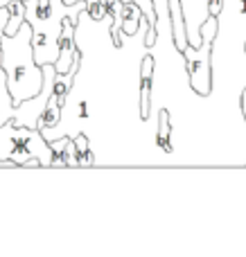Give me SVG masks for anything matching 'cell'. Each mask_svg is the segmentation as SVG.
Wrapping results in <instances>:
<instances>
[{"label": "cell", "instance_id": "cell-1", "mask_svg": "<svg viewBox=\"0 0 246 257\" xmlns=\"http://www.w3.org/2000/svg\"><path fill=\"white\" fill-rule=\"evenodd\" d=\"M0 68L7 77V88L14 106L34 97L43 86V68L34 61L32 27L21 23L16 34H0Z\"/></svg>", "mask_w": 246, "mask_h": 257}, {"label": "cell", "instance_id": "cell-2", "mask_svg": "<svg viewBox=\"0 0 246 257\" xmlns=\"http://www.w3.org/2000/svg\"><path fill=\"white\" fill-rule=\"evenodd\" d=\"M25 3V21L32 27V50L39 66L54 63L59 57V36H61L63 18L79 23V14L86 3L66 5L63 0H23Z\"/></svg>", "mask_w": 246, "mask_h": 257}, {"label": "cell", "instance_id": "cell-3", "mask_svg": "<svg viewBox=\"0 0 246 257\" xmlns=\"http://www.w3.org/2000/svg\"><path fill=\"white\" fill-rule=\"evenodd\" d=\"M32 156L41 160V167H52L54 151L39 128L16 126L12 120L0 124V167L3 163L25 167Z\"/></svg>", "mask_w": 246, "mask_h": 257}, {"label": "cell", "instance_id": "cell-4", "mask_svg": "<svg viewBox=\"0 0 246 257\" xmlns=\"http://www.w3.org/2000/svg\"><path fill=\"white\" fill-rule=\"evenodd\" d=\"M219 23L217 16H210L201 25V43L194 48L188 45L183 50V66L188 70V86L192 88V93H197L199 97H206L212 93V66H210V52H212V41L217 36Z\"/></svg>", "mask_w": 246, "mask_h": 257}, {"label": "cell", "instance_id": "cell-5", "mask_svg": "<svg viewBox=\"0 0 246 257\" xmlns=\"http://www.w3.org/2000/svg\"><path fill=\"white\" fill-rule=\"evenodd\" d=\"M208 3L210 0H179L183 27H185V39H188V45H194V48L201 43V25L210 18Z\"/></svg>", "mask_w": 246, "mask_h": 257}, {"label": "cell", "instance_id": "cell-6", "mask_svg": "<svg viewBox=\"0 0 246 257\" xmlns=\"http://www.w3.org/2000/svg\"><path fill=\"white\" fill-rule=\"evenodd\" d=\"M75 25L70 18H63L61 36H59V57L54 61V70L57 72H68L72 59L77 54V41H75Z\"/></svg>", "mask_w": 246, "mask_h": 257}, {"label": "cell", "instance_id": "cell-7", "mask_svg": "<svg viewBox=\"0 0 246 257\" xmlns=\"http://www.w3.org/2000/svg\"><path fill=\"white\" fill-rule=\"evenodd\" d=\"M154 68H156L154 54L143 57V63H140V117H143V120H149V115H152Z\"/></svg>", "mask_w": 246, "mask_h": 257}, {"label": "cell", "instance_id": "cell-8", "mask_svg": "<svg viewBox=\"0 0 246 257\" xmlns=\"http://www.w3.org/2000/svg\"><path fill=\"white\" fill-rule=\"evenodd\" d=\"M140 18H143V12H140L138 5L134 3H127L122 7V23H120V32L125 36H134L136 30L140 25Z\"/></svg>", "mask_w": 246, "mask_h": 257}, {"label": "cell", "instance_id": "cell-9", "mask_svg": "<svg viewBox=\"0 0 246 257\" xmlns=\"http://www.w3.org/2000/svg\"><path fill=\"white\" fill-rule=\"evenodd\" d=\"M156 140H158V147H161V149H167V151L174 149V142H172V115L167 111L158 115Z\"/></svg>", "mask_w": 246, "mask_h": 257}, {"label": "cell", "instance_id": "cell-10", "mask_svg": "<svg viewBox=\"0 0 246 257\" xmlns=\"http://www.w3.org/2000/svg\"><path fill=\"white\" fill-rule=\"evenodd\" d=\"M14 117V102L7 88V77H5L3 68H0V124L9 122Z\"/></svg>", "mask_w": 246, "mask_h": 257}, {"label": "cell", "instance_id": "cell-11", "mask_svg": "<svg viewBox=\"0 0 246 257\" xmlns=\"http://www.w3.org/2000/svg\"><path fill=\"white\" fill-rule=\"evenodd\" d=\"M7 7H9V21L0 34H16L21 23L25 21V3H23V0H12Z\"/></svg>", "mask_w": 246, "mask_h": 257}, {"label": "cell", "instance_id": "cell-12", "mask_svg": "<svg viewBox=\"0 0 246 257\" xmlns=\"http://www.w3.org/2000/svg\"><path fill=\"white\" fill-rule=\"evenodd\" d=\"M86 3V14H88L93 21H102L104 16H106V5L99 3V0H84Z\"/></svg>", "mask_w": 246, "mask_h": 257}, {"label": "cell", "instance_id": "cell-13", "mask_svg": "<svg viewBox=\"0 0 246 257\" xmlns=\"http://www.w3.org/2000/svg\"><path fill=\"white\" fill-rule=\"evenodd\" d=\"M61 158L66 163V167H79L77 165V151H75V140L68 136L66 145H63V151H61Z\"/></svg>", "mask_w": 246, "mask_h": 257}, {"label": "cell", "instance_id": "cell-14", "mask_svg": "<svg viewBox=\"0 0 246 257\" xmlns=\"http://www.w3.org/2000/svg\"><path fill=\"white\" fill-rule=\"evenodd\" d=\"M239 111H242V117L246 122V86L242 88V95H239Z\"/></svg>", "mask_w": 246, "mask_h": 257}, {"label": "cell", "instance_id": "cell-15", "mask_svg": "<svg viewBox=\"0 0 246 257\" xmlns=\"http://www.w3.org/2000/svg\"><path fill=\"white\" fill-rule=\"evenodd\" d=\"M63 3H66V5H77L79 0H63Z\"/></svg>", "mask_w": 246, "mask_h": 257}, {"label": "cell", "instance_id": "cell-16", "mask_svg": "<svg viewBox=\"0 0 246 257\" xmlns=\"http://www.w3.org/2000/svg\"><path fill=\"white\" fill-rule=\"evenodd\" d=\"M12 3V0H0V7H3V5H9Z\"/></svg>", "mask_w": 246, "mask_h": 257}, {"label": "cell", "instance_id": "cell-17", "mask_svg": "<svg viewBox=\"0 0 246 257\" xmlns=\"http://www.w3.org/2000/svg\"><path fill=\"white\" fill-rule=\"evenodd\" d=\"M122 3H125V5H127V3H134V0H122Z\"/></svg>", "mask_w": 246, "mask_h": 257}]
</instances>
